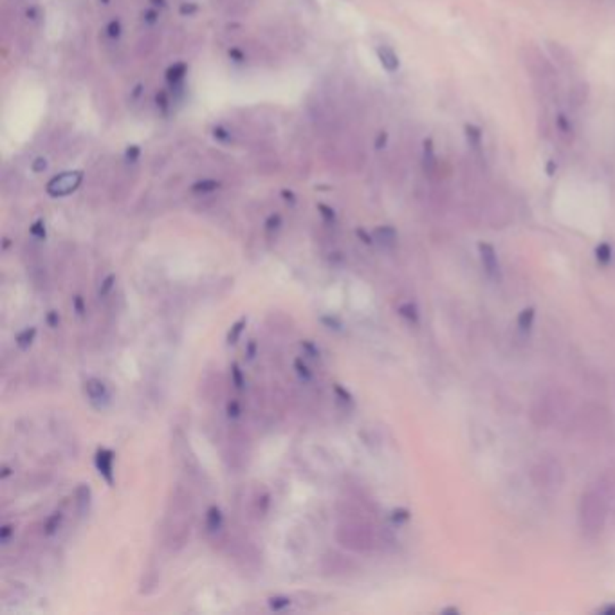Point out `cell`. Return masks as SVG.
Returning a JSON list of instances; mask_svg holds the SVG:
<instances>
[{
    "label": "cell",
    "instance_id": "7402d4cb",
    "mask_svg": "<svg viewBox=\"0 0 615 615\" xmlns=\"http://www.w3.org/2000/svg\"><path fill=\"white\" fill-rule=\"evenodd\" d=\"M533 321H534V309H525L522 310V314L518 318V325L522 331H529V328L533 327Z\"/></svg>",
    "mask_w": 615,
    "mask_h": 615
},
{
    "label": "cell",
    "instance_id": "9f6ffc18",
    "mask_svg": "<svg viewBox=\"0 0 615 615\" xmlns=\"http://www.w3.org/2000/svg\"><path fill=\"white\" fill-rule=\"evenodd\" d=\"M101 2H103V4H109L110 0H101Z\"/></svg>",
    "mask_w": 615,
    "mask_h": 615
},
{
    "label": "cell",
    "instance_id": "83f0119b",
    "mask_svg": "<svg viewBox=\"0 0 615 615\" xmlns=\"http://www.w3.org/2000/svg\"><path fill=\"white\" fill-rule=\"evenodd\" d=\"M280 227H282V217H280L278 213L269 215V217H267V220H266V229H267V231L275 233V231H278Z\"/></svg>",
    "mask_w": 615,
    "mask_h": 615
},
{
    "label": "cell",
    "instance_id": "d4e9b609",
    "mask_svg": "<svg viewBox=\"0 0 615 615\" xmlns=\"http://www.w3.org/2000/svg\"><path fill=\"white\" fill-rule=\"evenodd\" d=\"M334 393H336V399L340 402H345V404H354L352 393L347 388H343L341 384H334Z\"/></svg>",
    "mask_w": 615,
    "mask_h": 615
},
{
    "label": "cell",
    "instance_id": "d6a6232c",
    "mask_svg": "<svg viewBox=\"0 0 615 615\" xmlns=\"http://www.w3.org/2000/svg\"><path fill=\"white\" fill-rule=\"evenodd\" d=\"M321 323L331 331H341L343 328V325H341V321L336 316H321Z\"/></svg>",
    "mask_w": 615,
    "mask_h": 615
},
{
    "label": "cell",
    "instance_id": "7c38bea8",
    "mask_svg": "<svg viewBox=\"0 0 615 615\" xmlns=\"http://www.w3.org/2000/svg\"><path fill=\"white\" fill-rule=\"evenodd\" d=\"M186 70H188L186 63L177 61V63H174L170 69L166 70V79H168V83H172V85H179V83L184 79V76H186Z\"/></svg>",
    "mask_w": 615,
    "mask_h": 615
},
{
    "label": "cell",
    "instance_id": "c3c4849f",
    "mask_svg": "<svg viewBox=\"0 0 615 615\" xmlns=\"http://www.w3.org/2000/svg\"><path fill=\"white\" fill-rule=\"evenodd\" d=\"M229 58H233V60L238 61V63L244 61V54H242V51H238V49H229Z\"/></svg>",
    "mask_w": 615,
    "mask_h": 615
},
{
    "label": "cell",
    "instance_id": "8992f818",
    "mask_svg": "<svg viewBox=\"0 0 615 615\" xmlns=\"http://www.w3.org/2000/svg\"><path fill=\"white\" fill-rule=\"evenodd\" d=\"M480 257H482V264H484V269L491 278H496L498 276V258L496 253H494V248L491 244H480Z\"/></svg>",
    "mask_w": 615,
    "mask_h": 615
},
{
    "label": "cell",
    "instance_id": "ee69618b",
    "mask_svg": "<svg viewBox=\"0 0 615 615\" xmlns=\"http://www.w3.org/2000/svg\"><path fill=\"white\" fill-rule=\"evenodd\" d=\"M245 356H248L249 361H253L255 356H257V341L251 340L248 343V349H245Z\"/></svg>",
    "mask_w": 615,
    "mask_h": 615
},
{
    "label": "cell",
    "instance_id": "603a6c76",
    "mask_svg": "<svg viewBox=\"0 0 615 615\" xmlns=\"http://www.w3.org/2000/svg\"><path fill=\"white\" fill-rule=\"evenodd\" d=\"M114 287H116V275H109L103 282H101L100 289H98V296L107 298L110 293H112Z\"/></svg>",
    "mask_w": 615,
    "mask_h": 615
},
{
    "label": "cell",
    "instance_id": "681fc988",
    "mask_svg": "<svg viewBox=\"0 0 615 615\" xmlns=\"http://www.w3.org/2000/svg\"><path fill=\"white\" fill-rule=\"evenodd\" d=\"M282 197H284L287 202H291V204H294V202H296V197H294V193L291 192V190H282Z\"/></svg>",
    "mask_w": 615,
    "mask_h": 615
},
{
    "label": "cell",
    "instance_id": "e575fe53",
    "mask_svg": "<svg viewBox=\"0 0 615 615\" xmlns=\"http://www.w3.org/2000/svg\"><path fill=\"white\" fill-rule=\"evenodd\" d=\"M301 349H303V352H305L309 358H314V359L319 358V349L312 343V341L309 340L301 341Z\"/></svg>",
    "mask_w": 615,
    "mask_h": 615
},
{
    "label": "cell",
    "instance_id": "2e32d148",
    "mask_svg": "<svg viewBox=\"0 0 615 615\" xmlns=\"http://www.w3.org/2000/svg\"><path fill=\"white\" fill-rule=\"evenodd\" d=\"M61 524H63V515H61L60 510H56V512H53V515L45 519L44 533L47 534V536H53L54 533H58V529L61 527Z\"/></svg>",
    "mask_w": 615,
    "mask_h": 615
},
{
    "label": "cell",
    "instance_id": "484cf974",
    "mask_svg": "<svg viewBox=\"0 0 615 615\" xmlns=\"http://www.w3.org/2000/svg\"><path fill=\"white\" fill-rule=\"evenodd\" d=\"M226 413H227V417H229V419H238V417H241V413H242L241 402L236 401V399H231V401H229L226 404Z\"/></svg>",
    "mask_w": 615,
    "mask_h": 615
},
{
    "label": "cell",
    "instance_id": "e0dca14e",
    "mask_svg": "<svg viewBox=\"0 0 615 615\" xmlns=\"http://www.w3.org/2000/svg\"><path fill=\"white\" fill-rule=\"evenodd\" d=\"M294 370H296L298 377H300L303 383H310V381H312V377H314V375H312V370L309 368V365H307V363L303 361L301 358L294 359Z\"/></svg>",
    "mask_w": 615,
    "mask_h": 615
},
{
    "label": "cell",
    "instance_id": "816d5d0a",
    "mask_svg": "<svg viewBox=\"0 0 615 615\" xmlns=\"http://www.w3.org/2000/svg\"><path fill=\"white\" fill-rule=\"evenodd\" d=\"M150 2H152L153 6H155V8H166V0H150Z\"/></svg>",
    "mask_w": 615,
    "mask_h": 615
},
{
    "label": "cell",
    "instance_id": "4fadbf2b",
    "mask_svg": "<svg viewBox=\"0 0 615 615\" xmlns=\"http://www.w3.org/2000/svg\"><path fill=\"white\" fill-rule=\"evenodd\" d=\"M36 337V328L35 327H26L24 331H20L15 337V343L20 350H27L31 345H33V341Z\"/></svg>",
    "mask_w": 615,
    "mask_h": 615
},
{
    "label": "cell",
    "instance_id": "ffe728a7",
    "mask_svg": "<svg viewBox=\"0 0 615 615\" xmlns=\"http://www.w3.org/2000/svg\"><path fill=\"white\" fill-rule=\"evenodd\" d=\"M267 605L273 612H282L291 607V599L287 595H275V598L267 599Z\"/></svg>",
    "mask_w": 615,
    "mask_h": 615
},
{
    "label": "cell",
    "instance_id": "4dcf8cb0",
    "mask_svg": "<svg viewBox=\"0 0 615 615\" xmlns=\"http://www.w3.org/2000/svg\"><path fill=\"white\" fill-rule=\"evenodd\" d=\"M318 211H319V213H321V217L325 218L327 222H336V211L332 210L331 206L319 202V204H318Z\"/></svg>",
    "mask_w": 615,
    "mask_h": 615
},
{
    "label": "cell",
    "instance_id": "74e56055",
    "mask_svg": "<svg viewBox=\"0 0 615 615\" xmlns=\"http://www.w3.org/2000/svg\"><path fill=\"white\" fill-rule=\"evenodd\" d=\"M139 155H141V149L137 144H130L127 149V152H125V159H127V162H135L139 159Z\"/></svg>",
    "mask_w": 615,
    "mask_h": 615
},
{
    "label": "cell",
    "instance_id": "f907efd6",
    "mask_svg": "<svg viewBox=\"0 0 615 615\" xmlns=\"http://www.w3.org/2000/svg\"><path fill=\"white\" fill-rule=\"evenodd\" d=\"M556 168H558V166H556V161L547 162V175H554Z\"/></svg>",
    "mask_w": 615,
    "mask_h": 615
},
{
    "label": "cell",
    "instance_id": "5bb4252c",
    "mask_svg": "<svg viewBox=\"0 0 615 615\" xmlns=\"http://www.w3.org/2000/svg\"><path fill=\"white\" fill-rule=\"evenodd\" d=\"M436 168V159H435V150H433V141L426 139L424 141V170L428 174H433Z\"/></svg>",
    "mask_w": 615,
    "mask_h": 615
},
{
    "label": "cell",
    "instance_id": "11a10c76",
    "mask_svg": "<svg viewBox=\"0 0 615 615\" xmlns=\"http://www.w3.org/2000/svg\"><path fill=\"white\" fill-rule=\"evenodd\" d=\"M9 244H11V242H9V238H4V251L6 249H9Z\"/></svg>",
    "mask_w": 615,
    "mask_h": 615
},
{
    "label": "cell",
    "instance_id": "8fae6325",
    "mask_svg": "<svg viewBox=\"0 0 615 615\" xmlns=\"http://www.w3.org/2000/svg\"><path fill=\"white\" fill-rule=\"evenodd\" d=\"M245 327H248V318L245 316H242L241 319H236L231 325V328H229V332H227V345H236L241 341L242 332L245 331Z\"/></svg>",
    "mask_w": 615,
    "mask_h": 615
},
{
    "label": "cell",
    "instance_id": "5b68a950",
    "mask_svg": "<svg viewBox=\"0 0 615 615\" xmlns=\"http://www.w3.org/2000/svg\"><path fill=\"white\" fill-rule=\"evenodd\" d=\"M114 451L109 448H100L94 455V464H96V469L100 473V476L107 484L112 487L114 485Z\"/></svg>",
    "mask_w": 615,
    "mask_h": 615
},
{
    "label": "cell",
    "instance_id": "f5cc1de1",
    "mask_svg": "<svg viewBox=\"0 0 615 615\" xmlns=\"http://www.w3.org/2000/svg\"><path fill=\"white\" fill-rule=\"evenodd\" d=\"M9 473H11V469H9V467H4V471H2V480H4V478H8Z\"/></svg>",
    "mask_w": 615,
    "mask_h": 615
},
{
    "label": "cell",
    "instance_id": "f6af8a7d",
    "mask_svg": "<svg viewBox=\"0 0 615 615\" xmlns=\"http://www.w3.org/2000/svg\"><path fill=\"white\" fill-rule=\"evenodd\" d=\"M158 17H159V13L155 11V9H149V11H144V22L155 24L158 22Z\"/></svg>",
    "mask_w": 615,
    "mask_h": 615
},
{
    "label": "cell",
    "instance_id": "8d00e7d4",
    "mask_svg": "<svg viewBox=\"0 0 615 615\" xmlns=\"http://www.w3.org/2000/svg\"><path fill=\"white\" fill-rule=\"evenodd\" d=\"M13 533H15V527L13 525H2V529H0V541H2V545H8L9 543V540H11V536H13Z\"/></svg>",
    "mask_w": 615,
    "mask_h": 615
},
{
    "label": "cell",
    "instance_id": "f1b7e54d",
    "mask_svg": "<svg viewBox=\"0 0 615 615\" xmlns=\"http://www.w3.org/2000/svg\"><path fill=\"white\" fill-rule=\"evenodd\" d=\"M107 35H109L112 40H118L119 36H121V22H119L118 18L110 20L109 26H107Z\"/></svg>",
    "mask_w": 615,
    "mask_h": 615
},
{
    "label": "cell",
    "instance_id": "ba28073f",
    "mask_svg": "<svg viewBox=\"0 0 615 615\" xmlns=\"http://www.w3.org/2000/svg\"><path fill=\"white\" fill-rule=\"evenodd\" d=\"M372 236H374L375 244L383 245V248H393L395 242H397V231L392 226L375 227Z\"/></svg>",
    "mask_w": 615,
    "mask_h": 615
},
{
    "label": "cell",
    "instance_id": "9c48e42d",
    "mask_svg": "<svg viewBox=\"0 0 615 615\" xmlns=\"http://www.w3.org/2000/svg\"><path fill=\"white\" fill-rule=\"evenodd\" d=\"M92 503V491L87 484H79L76 489V509L79 516H85L91 510Z\"/></svg>",
    "mask_w": 615,
    "mask_h": 615
},
{
    "label": "cell",
    "instance_id": "d590c367",
    "mask_svg": "<svg viewBox=\"0 0 615 615\" xmlns=\"http://www.w3.org/2000/svg\"><path fill=\"white\" fill-rule=\"evenodd\" d=\"M213 137L217 141H220V143H229V141H231V132L226 130V128H222V127H215Z\"/></svg>",
    "mask_w": 615,
    "mask_h": 615
},
{
    "label": "cell",
    "instance_id": "bcb514c9",
    "mask_svg": "<svg viewBox=\"0 0 615 615\" xmlns=\"http://www.w3.org/2000/svg\"><path fill=\"white\" fill-rule=\"evenodd\" d=\"M386 141H388V134H386V132H381V134L377 135V139H375V149L377 150L384 149V146H386Z\"/></svg>",
    "mask_w": 615,
    "mask_h": 615
},
{
    "label": "cell",
    "instance_id": "f35d334b",
    "mask_svg": "<svg viewBox=\"0 0 615 615\" xmlns=\"http://www.w3.org/2000/svg\"><path fill=\"white\" fill-rule=\"evenodd\" d=\"M197 11H199V8H197V4H193V2H184V4L179 8V13L183 15V17H192V15H195Z\"/></svg>",
    "mask_w": 615,
    "mask_h": 615
},
{
    "label": "cell",
    "instance_id": "cb8c5ba5",
    "mask_svg": "<svg viewBox=\"0 0 615 615\" xmlns=\"http://www.w3.org/2000/svg\"><path fill=\"white\" fill-rule=\"evenodd\" d=\"M29 233L33 236H35V238H38V241H45V236H47V231H45V222H44V220H42V218H38V220H35V222L31 224Z\"/></svg>",
    "mask_w": 615,
    "mask_h": 615
},
{
    "label": "cell",
    "instance_id": "30bf717a",
    "mask_svg": "<svg viewBox=\"0 0 615 615\" xmlns=\"http://www.w3.org/2000/svg\"><path fill=\"white\" fill-rule=\"evenodd\" d=\"M222 527H224L222 510H220V507L211 506L210 509L206 510V529H208V533L215 534Z\"/></svg>",
    "mask_w": 615,
    "mask_h": 615
},
{
    "label": "cell",
    "instance_id": "6da1fadb",
    "mask_svg": "<svg viewBox=\"0 0 615 615\" xmlns=\"http://www.w3.org/2000/svg\"><path fill=\"white\" fill-rule=\"evenodd\" d=\"M607 519V506L599 493L583 494L579 506V524L586 536H598L605 527Z\"/></svg>",
    "mask_w": 615,
    "mask_h": 615
},
{
    "label": "cell",
    "instance_id": "52a82bcc",
    "mask_svg": "<svg viewBox=\"0 0 615 615\" xmlns=\"http://www.w3.org/2000/svg\"><path fill=\"white\" fill-rule=\"evenodd\" d=\"M377 58H379L381 66L384 67L386 73H395V70H399L401 61H399L397 53H395L392 47H388V45H379V47H377Z\"/></svg>",
    "mask_w": 615,
    "mask_h": 615
},
{
    "label": "cell",
    "instance_id": "ab89813d",
    "mask_svg": "<svg viewBox=\"0 0 615 615\" xmlns=\"http://www.w3.org/2000/svg\"><path fill=\"white\" fill-rule=\"evenodd\" d=\"M45 321L51 328H56L60 325V314H58L56 310H49L47 316H45Z\"/></svg>",
    "mask_w": 615,
    "mask_h": 615
},
{
    "label": "cell",
    "instance_id": "836d02e7",
    "mask_svg": "<svg viewBox=\"0 0 615 615\" xmlns=\"http://www.w3.org/2000/svg\"><path fill=\"white\" fill-rule=\"evenodd\" d=\"M408 519H410V510L395 509L392 512V522H393V524L401 525V524H404V522H408Z\"/></svg>",
    "mask_w": 615,
    "mask_h": 615
},
{
    "label": "cell",
    "instance_id": "7a4b0ae2",
    "mask_svg": "<svg viewBox=\"0 0 615 615\" xmlns=\"http://www.w3.org/2000/svg\"><path fill=\"white\" fill-rule=\"evenodd\" d=\"M83 183V172L73 170V172H63V174L56 175L53 179L49 181L45 190L51 197L58 199V197H67L70 193H75Z\"/></svg>",
    "mask_w": 615,
    "mask_h": 615
},
{
    "label": "cell",
    "instance_id": "7dc6e473",
    "mask_svg": "<svg viewBox=\"0 0 615 615\" xmlns=\"http://www.w3.org/2000/svg\"><path fill=\"white\" fill-rule=\"evenodd\" d=\"M356 233H358V236H359V238H361V241H363V242H365V244H368V245H370V244H372V242H374V236H372V235H368V233H367V231H365V229H358V231H356Z\"/></svg>",
    "mask_w": 615,
    "mask_h": 615
},
{
    "label": "cell",
    "instance_id": "db71d44e",
    "mask_svg": "<svg viewBox=\"0 0 615 615\" xmlns=\"http://www.w3.org/2000/svg\"><path fill=\"white\" fill-rule=\"evenodd\" d=\"M605 614H615V607H608V608H605Z\"/></svg>",
    "mask_w": 615,
    "mask_h": 615
},
{
    "label": "cell",
    "instance_id": "7bdbcfd3",
    "mask_svg": "<svg viewBox=\"0 0 615 615\" xmlns=\"http://www.w3.org/2000/svg\"><path fill=\"white\" fill-rule=\"evenodd\" d=\"M558 127H559V130L563 132V134H568V132H572V127H570V123H568V119H567V116H558Z\"/></svg>",
    "mask_w": 615,
    "mask_h": 615
},
{
    "label": "cell",
    "instance_id": "44dd1931",
    "mask_svg": "<svg viewBox=\"0 0 615 615\" xmlns=\"http://www.w3.org/2000/svg\"><path fill=\"white\" fill-rule=\"evenodd\" d=\"M466 135H467V141L473 144V149H480L482 144V132L480 128L473 127V125H467L466 127Z\"/></svg>",
    "mask_w": 615,
    "mask_h": 615
},
{
    "label": "cell",
    "instance_id": "3957f363",
    "mask_svg": "<svg viewBox=\"0 0 615 615\" xmlns=\"http://www.w3.org/2000/svg\"><path fill=\"white\" fill-rule=\"evenodd\" d=\"M83 390H85V395H87L89 402H91L94 408H98V410H105L107 406L110 404L109 386H107L101 379H98V377H91V379L85 381Z\"/></svg>",
    "mask_w": 615,
    "mask_h": 615
},
{
    "label": "cell",
    "instance_id": "ac0fdd59",
    "mask_svg": "<svg viewBox=\"0 0 615 615\" xmlns=\"http://www.w3.org/2000/svg\"><path fill=\"white\" fill-rule=\"evenodd\" d=\"M399 314L402 316L404 319H408L410 323H417L419 321V310H417V305L408 301V303H402L399 307Z\"/></svg>",
    "mask_w": 615,
    "mask_h": 615
},
{
    "label": "cell",
    "instance_id": "9a60e30c",
    "mask_svg": "<svg viewBox=\"0 0 615 615\" xmlns=\"http://www.w3.org/2000/svg\"><path fill=\"white\" fill-rule=\"evenodd\" d=\"M218 188H220V183H218V181L202 179V181H197V183L193 184L192 192L197 193V195H206V193L217 192Z\"/></svg>",
    "mask_w": 615,
    "mask_h": 615
},
{
    "label": "cell",
    "instance_id": "1f68e13d",
    "mask_svg": "<svg viewBox=\"0 0 615 615\" xmlns=\"http://www.w3.org/2000/svg\"><path fill=\"white\" fill-rule=\"evenodd\" d=\"M73 309H75V312L79 316V318L85 316V312H87V305H85V301H83V296L76 294V296L73 298Z\"/></svg>",
    "mask_w": 615,
    "mask_h": 615
},
{
    "label": "cell",
    "instance_id": "60d3db41",
    "mask_svg": "<svg viewBox=\"0 0 615 615\" xmlns=\"http://www.w3.org/2000/svg\"><path fill=\"white\" fill-rule=\"evenodd\" d=\"M155 101H158V107L159 109L162 110V112H168V107H170V101H168V96H166V92L165 91H161L158 94V98H155Z\"/></svg>",
    "mask_w": 615,
    "mask_h": 615
},
{
    "label": "cell",
    "instance_id": "b9f144b4",
    "mask_svg": "<svg viewBox=\"0 0 615 615\" xmlns=\"http://www.w3.org/2000/svg\"><path fill=\"white\" fill-rule=\"evenodd\" d=\"M31 168H33V172H35V174H42V172L47 170V159H45V158L35 159Z\"/></svg>",
    "mask_w": 615,
    "mask_h": 615
},
{
    "label": "cell",
    "instance_id": "4316f807",
    "mask_svg": "<svg viewBox=\"0 0 615 615\" xmlns=\"http://www.w3.org/2000/svg\"><path fill=\"white\" fill-rule=\"evenodd\" d=\"M595 255H598V260L602 264H608L612 258V248L608 244H599L595 249Z\"/></svg>",
    "mask_w": 615,
    "mask_h": 615
},
{
    "label": "cell",
    "instance_id": "f546056e",
    "mask_svg": "<svg viewBox=\"0 0 615 615\" xmlns=\"http://www.w3.org/2000/svg\"><path fill=\"white\" fill-rule=\"evenodd\" d=\"M269 494L264 493L262 496L257 498V509H258V516H266V512L269 510L271 506V500H269Z\"/></svg>",
    "mask_w": 615,
    "mask_h": 615
},
{
    "label": "cell",
    "instance_id": "277c9868",
    "mask_svg": "<svg viewBox=\"0 0 615 615\" xmlns=\"http://www.w3.org/2000/svg\"><path fill=\"white\" fill-rule=\"evenodd\" d=\"M341 533H345V538L337 536L343 545L350 547V549L356 550H365L372 545V536L365 527H359V525H347V527L340 529Z\"/></svg>",
    "mask_w": 615,
    "mask_h": 615
},
{
    "label": "cell",
    "instance_id": "d6986e66",
    "mask_svg": "<svg viewBox=\"0 0 615 615\" xmlns=\"http://www.w3.org/2000/svg\"><path fill=\"white\" fill-rule=\"evenodd\" d=\"M231 383L233 386H235V390H238V392H242V390L245 388V375L244 372H242L238 363H233L231 365Z\"/></svg>",
    "mask_w": 615,
    "mask_h": 615
}]
</instances>
